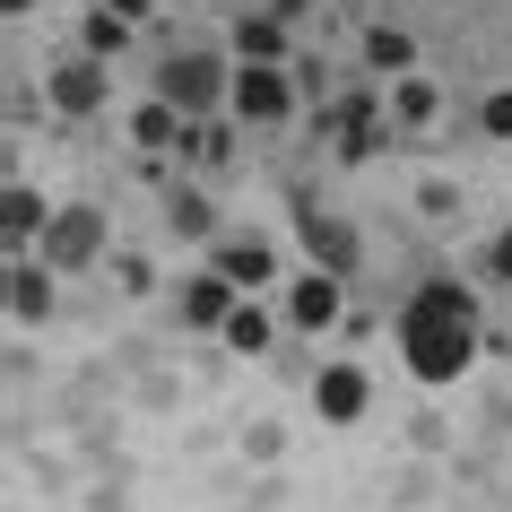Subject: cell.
<instances>
[{
    "instance_id": "obj_1",
    "label": "cell",
    "mask_w": 512,
    "mask_h": 512,
    "mask_svg": "<svg viewBox=\"0 0 512 512\" xmlns=\"http://www.w3.org/2000/svg\"><path fill=\"white\" fill-rule=\"evenodd\" d=\"M400 348L408 365L426 382H452L469 356H478V313H469V287H452V278H434V287H417L400 313Z\"/></svg>"
},
{
    "instance_id": "obj_2",
    "label": "cell",
    "mask_w": 512,
    "mask_h": 512,
    "mask_svg": "<svg viewBox=\"0 0 512 512\" xmlns=\"http://www.w3.org/2000/svg\"><path fill=\"white\" fill-rule=\"evenodd\" d=\"M209 96H217V61L209 53H174V61H165V105L200 113Z\"/></svg>"
},
{
    "instance_id": "obj_3",
    "label": "cell",
    "mask_w": 512,
    "mask_h": 512,
    "mask_svg": "<svg viewBox=\"0 0 512 512\" xmlns=\"http://www.w3.org/2000/svg\"><path fill=\"white\" fill-rule=\"evenodd\" d=\"M235 113L243 122H278V113H287V79H278L270 61H252V70L235 79Z\"/></svg>"
},
{
    "instance_id": "obj_4",
    "label": "cell",
    "mask_w": 512,
    "mask_h": 512,
    "mask_svg": "<svg viewBox=\"0 0 512 512\" xmlns=\"http://www.w3.org/2000/svg\"><path fill=\"white\" fill-rule=\"evenodd\" d=\"M53 105H61V113H96V105H105V70H96V53L53 70Z\"/></svg>"
},
{
    "instance_id": "obj_5",
    "label": "cell",
    "mask_w": 512,
    "mask_h": 512,
    "mask_svg": "<svg viewBox=\"0 0 512 512\" xmlns=\"http://www.w3.org/2000/svg\"><path fill=\"white\" fill-rule=\"evenodd\" d=\"M96 243H105L96 209H70V217H53V235H44V252H53L61 270H70V261H87V252H96Z\"/></svg>"
},
{
    "instance_id": "obj_6",
    "label": "cell",
    "mask_w": 512,
    "mask_h": 512,
    "mask_svg": "<svg viewBox=\"0 0 512 512\" xmlns=\"http://www.w3.org/2000/svg\"><path fill=\"white\" fill-rule=\"evenodd\" d=\"M183 313H191V322H226V313H235V278H226V270L191 278V287H183Z\"/></svg>"
},
{
    "instance_id": "obj_7",
    "label": "cell",
    "mask_w": 512,
    "mask_h": 512,
    "mask_svg": "<svg viewBox=\"0 0 512 512\" xmlns=\"http://www.w3.org/2000/svg\"><path fill=\"white\" fill-rule=\"evenodd\" d=\"M296 322H339V278L330 270L296 278Z\"/></svg>"
},
{
    "instance_id": "obj_8",
    "label": "cell",
    "mask_w": 512,
    "mask_h": 512,
    "mask_svg": "<svg viewBox=\"0 0 512 512\" xmlns=\"http://www.w3.org/2000/svg\"><path fill=\"white\" fill-rule=\"evenodd\" d=\"M356 408H365V374L356 365H330L322 374V417H356Z\"/></svg>"
},
{
    "instance_id": "obj_9",
    "label": "cell",
    "mask_w": 512,
    "mask_h": 512,
    "mask_svg": "<svg viewBox=\"0 0 512 512\" xmlns=\"http://www.w3.org/2000/svg\"><path fill=\"white\" fill-rule=\"evenodd\" d=\"M235 44H243V61H278L287 53V27H278V18H243Z\"/></svg>"
},
{
    "instance_id": "obj_10",
    "label": "cell",
    "mask_w": 512,
    "mask_h": 512,
    "mask_svg": "<svg viewBox=\"0 0 512 512\" xmlns=\"http://www.w3.org/2000/svg\"><path fill=\"white\" fill-rule=\"evenodd\" d=\"M226 278H243V287H261L270 278V243H226V261H217Z\"/></svg>"
},
{
    "instance_id": "obj_11",
    "label": "cell",
    "mask_w": 512,
    "mask_h": 512,
    "mask_svg": "<svg viewBox=\"0 0 512 512\" xmlns=\"http://www.w3.org/2000/svg\"><path fill=\"white\" fill-rule=\"evenodd\" d=\"M226 339H235V348H270V313H261V304H235V313H226Z\"/></svg>"
},
{
    "instance_id": "obj_12",
    "label": "cell",
    "mask_w": 512,
    "mask_h": 512,
    "mask_svg": "<svg viewBox=\"0 0 512 512\" xmlns=\"http://www.w3.org/2000/svg\"><path fill=\"white\" fill-rule=\"evenodd\" d=\"M304 243H313V252H322L330 270H348V252H356V243L339 235V226H330V217H313V209H304Z\"/></svg>"
},
{
    "instance_id": "obj_13",
    "label": "cell",
    "mask_w": 512,
    "mask_h": 512,
    "mask_svg": "<svg viewBox=\"0 0 512 512\" xmlns=\"http://www.w3.org/2000/svg\"><path fill=\"white\" fill-rule=\"evenodd\" d=\"M131 131H139V148H165V139L183 131V105H148V113L131 122Z\"/></svg>"
},
{
    "instance_id": "obj_14",
    "label": "cell",
    "mask_w": 512,
    "mask_h": 512,
    "mask_svg": "<svg viewBox=\"0 0 512 512\" xmlns=\"http://www.w3.org/2000/svg\"><path fill=\"white\" fill-rule=\"evenodd\" d=\"M122 35H131V18L122 9H96L87 18V53H122Z\"/></svg>"
},
{
    "instance_id": "obj_15",
    "label": "cell",
    "mask_w": 512,
    "mask_h": 512,
    "mask_svg": "<svg viewBox=\"0 0 512 512\" xmlns=\"http://www.w3.org/2000/svg\"><path fill=\"white\" fill-rule=\"evenodd\" d=\"M0 226H9V243H27L35 226H44V209H35V191H9V217H0Z\"/></svg>"
},
{
    "instance_id": "obj_16",
    "label": "cell",
    "mask_w": 512,
    "mask_h": 512,
    "mask_svg": "<svg viewBox=\"0 0 512 512\" xmlns=\"http://www.w3.org/2000/svg\"><path fill=\"white\" fill-rule=\"evenodd\" d=\"M365 53H374V70H400V61H408V35L400 27H374V35H365Z\"/></svg>"
},
{
    "instance_id": "obj_17",
    "label": "cell",
    "mask_w": 512,
    "mask_h": 512,
    "mask_svg": "<svg viewBox=\"0 0 512 512\" xmlns=\"http://www.w3.org/2000/svg\"><path fill=\"white\" fill-rule=\"evenodd\" d=\"M9 287H18V296H9L18 313H44V304H53V287H44V270H18Z\"/></svg>"
},
{
    "instance_id": "obj_18",
    "label": "cell",
    "mask_w": 512,
    "mask_h": 512,
    "mask_svg": "<svg viewBox=\"0 0 512 512\" xmlns=\"http://www.w3.org/2000/svg\"><path fill=\"white\" fill-rule=\"evenodd\" d=\"M400 113H408V122H426V113H434V87L408 79V87H400Z\"/></svg>"
},
{
    "instance_id": "obj_19",
    "label": "cell",
    "mask_w": 512,
    "mask_h": 512,
    "mask_svg": "<svg viewBox=\"0 0 512 512\" xmlns=\"http://www.w3.org/2000/svg\"><path fill=\"white\" fill-rule=\"evenodd\" d=\"M486 131L512 139V87H504V96H486Z\"/></svg>"
},
{
    "instance_id": "obj_20",
    "label": "cell",
    "mask_w": 512,
    "mask_h": 512,
    "mask_svg": "<svg viewBox=\"0 0 512 512\" xmlns=\"http://www.w3.org/2000/svg\"><path fill=\"white\" fill-rule=\"evenodd\" d=\"M495 278H512V226L495 235Z\"/></svg>"
},
{
    "instance_id": "obj_21",
    "label": "cell",
    "mask_w": 512,
    "mask_h": 512,
    "mask_svg": "<svg viewBox=\"0 0 512 512\" xmlns=\"http://www.w3.org/2000/svg\"><path fill=\"white\" fill-rule=\"evenodd\" d=\"M105 9H122V18H139V9H148V0H105Z\"/></svg>"
},
{
    "instance_id": "obj_22",
    "label": "cell",
    "mask_w": 512,
    "mask_h": 512,
    "mask_svg": "<svg viewBox=\"0 0 512 512\" xmlns=\"http://www.w3.org/2000/svg\"><path fill=\"white\" fill-rule=\"evenodd\" d=\"M278 9H304V0H278Z\"/></svg>"
}]
</instances>
